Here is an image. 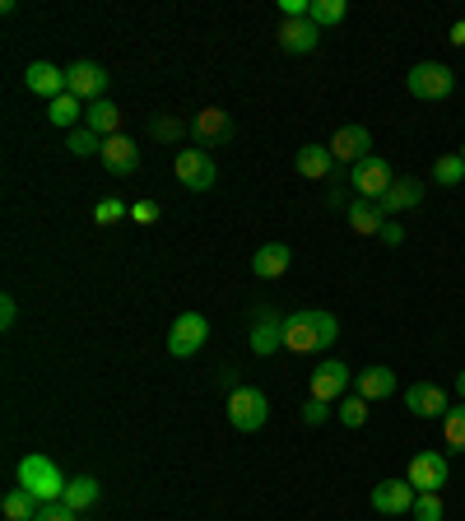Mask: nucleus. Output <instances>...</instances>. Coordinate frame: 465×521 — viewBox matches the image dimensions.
Wrapping results in <instances>:
<instances>
[{
  "instance_id": "37998d69",
  "label": "nucleus",
  "mask_w": 465,
  "mask_h": 521,
  "mask_svg": "<svg viewBox=\"0 0 465 521\" xmlns=\"http://www.w3.org/2000/svg\"><path fill=\"white\" fill-rule=\"evenodd\" d=\"M456 396H461V401H465V368H461V373H456Z\"/></svg>"
},
{
  "instance_id": "9d476101",
  "label": "nucleus",
  "mask_w": 465,
  "mask_h": 521,
  "mask_svg": "<svg viewBox=\"0 0 465 521\" xmlns=\"http://www.w3.org/2000/svg\"><path fill=\"white\" fill-rule=\"evenodd\" d=\"M447 456L442 452H414L410 470H405V480L419 489V494H442V484H447Z\"/></svg>"
},
{
  "instance_id": "f704fd0d",
  "label": "nucleus",
  "mask_w": 465,
  "mask_h": 521,
  "mask_svg": "<svg viewBox=\"0 0 465 521\" xmlns=\"http://www.w3.org/2000/svg\"><path fill=\"white\" fill-rule=\"evenodd\" d=\"M414 521H442L447 517V508H442V494H419L414 498Z\"/></svg>"
},
{
  "instance_id": "aec40b11",
  "label": "nucleus",
  "mask_w": 465,
  "mask_h": 521,
  "mask_svg": "<svg viewBox=\"0 0 465 521\" xmlns=\"http://www.w3.org/2000/svg\"><path fill=\"white\" fill-rule=\"evenodd\" d=\"M289 266H293L289 242H266V247L252 256V275H256V280H279V275H289Z\"/></svg>"
},
{
  "instance_id": "c756f323",
  "label": "nucleus",
  "mask_w": 465,
  "mask_h": 521,
  "mask_svg": "<svg viewBox=\"0 0 465 521\" xmlns=\"http://www.w3.org/2000/svg\"><path fill=\"white\" fill-rule=\"evenodd\" d=\"M433 182H438V187H461L465 182V159L461 154H438V159H433Z\"/></svg>"
},
{
  "instance_id": "39448f33",
  "label": "nucleus",
  "mask_w": 465,
  "mask_h": 521,
  "mask_svg": "<svg viewBox=\"0 0 465 521\" xmlns=\"http://www.w3.org/2000/svg\"><path fill=\"white\" fill-rule=\"evenodd\" d=\"M391 182H396V173H391V163L377 159V154H368L363 163L349 168V187H354L359 201H382L386 191H391Z\"/></svg>"
},
{
  "instance_id": "cd10ccee",
  "label": "nucleus",
  "mask_w": 465,
  "mask_h": 521,
  "mask_svg": "<svg viewBox=\"0 0 465 521\" xmlns=\"http://www.w3.org/2000/svg\"><path fill=\"white\" fill-rule=\"evenodd\" d=\"M442 442H447V452H465V401L442 415Z\"/></svg>"
},
{
  "instance_id": "6ab92c4d",
  "label": "nucleus",
  "mask_w": 465,
  "mask_h": 521,
  "mask_svg": "<svg viewBox=\"0 0 465 521\" xmlns=\"http://www.w3.org/2000/svg\"><path fill=\"white\" fill-rule=\"evenodd\" d=\"M354 391H359L363 401H386V396H396V373L386 363H372V368L354 373Z\"/></svg>"
},
{
  "instance_id": "4468645a",
  "label": "nucleus",
  "mask_w": 465,
  "mask_h": 521,
  "mask_svg": "<svg viewBox=\"0 0 465 521\" xmlns=\"http://www.w3.org/2000/svg\"><path fill=\"white\" fill-rule=\"evenodd\" d=\"M275 42H279V52L307 56L321 42V28L312 24V19H284V24H279V33H275Z\"/></svg>"
},
{
  "instance_id": "a19ab883",
  "label": "nucleus",
  "mask_w": 465,
  "mask_h": 521,
  "mask_svg": "<svg viewBox=\"0 0 465 521\" xmlns=\"http://www.w3.org/2000/svg\"><path fill=\"white\" fill-rule=\"evenodd\" d=\"M219 382H224V387H228V396L238 391V373H233V368H224V373H219Z\"/></svg>"
},
{
  "instance_id": "7c9ffc66",
  "label": "nucleus",
  "mask_w": 465,
  "mask_h": 521,
  "mask_svg": "<svg viewBox=\"0 0 465 521\" xmlns=\"http://www.w3.org/2000/svg\"><path fill=\"white\" fill-rule=\"evenodd\" d=\"M66 149L75 159H93V154H103V135H93L89 126H80V131L66 135Z\"/></svg>"
},
{
  "instance_id": "7ed1b4c3",
  "label": "nucleus",
  "mask_w": 465,
  "mask_h": 521,
  "mask_svg": "<svg viewBox=\"0 0 465 521\" xmlns=\"http://www.w3.org/2000/svg\"><path fill=\"white\" fill-rule=\"evenodd\" d=\"M405 89H410L414 98H424V103H442V98H452L456 75H452V66H442V61H419V66L405 75Z\"/></svg>"
},
{
  "instance_id": "9b49d317",
  "label": "nucleus",
  "mask_w": 465,
  "mask_h": 521,
  "mask_svg": "<svg viewBox=\"0 0 465 521\" xmlns=\"http://www.w3.org/2000/svg\"><path fill=\"white\" fill-rule=\"evenodd\" d=\"M414 498H419V489L410 480H382L372 489V508L382 517H405V512H414Z\"/></svg>"
},
{
  "instance_id": "e433bc0d",
  "label": "nucleus",
  "mask_w": 465,
  "mask_h": 521,
  "mask_svg": "<svg viewBox=\"0 0 465 521\" xmlns=\"http://www.w3.org/2000/svg\"><path fill=\"white\" fill-rule=\"evenodd\" d=\"M159 205H154V201H135L131 205V219H135V224H159Z\"/></svg>"
},
{
  "instance_id": "a211bd4d",
  "label": "nucleus",
  "mask_w": 465,
  "mask_h": 521,
  "mask_svg": "<svg viewBox=\"0 0 465 521\" xmlns=\"http://www.w3.org/2000/svg\"><path fill=\"white\" fill-rule=\"evenodd\" d=\"M191 135H196L205 149L224 145L228 135H233V117H228L224 107H205V112H196V121H191Z\"/></svg>"
},
{
  "instance_id": "2f4dec72",
  "label": "nucleus",
  "mask_w": 465,
  "mask_h": 521,
  "mask_svg": "<svg viewBox=\"0 0 465 521\" xmlns=\"http://www.w3.org/2000/svg\"><path fill=\"white\" fill-rule=\"evenodd\" d=\"M335 415H340V424H345V428H363V424H368V401L354 391V396H345V401H340V410H335Z\"/></svg>"
},
{
  "instance_id": "4be33fe9",
  "label": "nucleus",
  "mask_w": 465,
  "mask_h": 521,
  "mask_svg": "<svg viewBox=\"0 0 465 521\" xmlns=\"http://www.w3.org/2000/svg\"><path fill=\"white\" fill-rule=\"evenodd\" d=\"M84 126H89L93 135L112 140V135H121V107L112 103V98H98V103L84 107Z\"/></svg>"
},
{
  "instance_id": "393cba45",
  "label": "nucleus",
  "mask_w": 465,
  "mask_h": 521,
  "mask_svg": "<svg viewBox=\"0 0 465 521\" xmlns=\"http://www.w3.org/2000/svg\"><path fill=\"white\" fill-rule=\"evenodd\" d=\"M98 498H103V484L93 480V475H75V480L66 484V498H61V503H66L70 512H89Z\"/></svg>"
},
{
  "instance_id": "1a4fd4ad",
  "label": "nucleus",
  "mask_w": 465,
  "mask_h": 521,
  "mask_svg": "<svg viewBox=\"0 0 465 521\" xmlns=\"http://www.w3.org/2000/svg\"><path fill=\"white\" fill-rule=\"evenodd\" d=\"M349 387H354V373H349L340 359H326L312 368V396H317V401H326V405L345 401Z\"/></svg>"
},
{
  "instance_id": "6e6552de",
  "label": "nucleus",
  "mask_w": 465,
  "mask_h": 521,
  "mask_svg": "<svg viewBox=\"0 0 465 521\" xmlns=\"http://www.w3.org/2000/svg\"><path fill=\"white\" fill-rule=\"evenodd\" d=\"M107 80H112V75H107L98 61H75V66L66 70V89L80 98L84 107L98 103V98H107Z\"/></svg>"
},
{
  "instance_id": "5701e85b",
  "label": "nucleus",
  "mask_w": 465,
  "mask_h": 521,
  "mask_svg": "<svg viewBox=\"0 0 465 521\" xmlns=\"http://www.w3.org/2000/svg\"><path fill=\"white\" fill-rule=\"evenodd\" d=\"M298 173H303L307 182H326V177L335 173L331 145H303V149H298Z\"/></svg>"
},
{
  "instance_id": "bb28decb",
  "label": "nucleus",
  "mask_w": 465,
  "mask_h": 521,
  "mask_svg": "<svg viewBox=\"0 0 465 521\" xmlns=\"http://www.w3.org/2000/svg\"><path fill=\"white\" fill-rule=\"evenodd\" d=\"M80 117H84V103L75 94H61L56 103H47V121H52V126H61V131H70Z\"/></svg>"
},
{
  "instance_id": "72a5a7b5",
  "label": "nucleus",
  "mask_w": 465,
  "mask_h": 521,
  "mask_svg": "<svg viewBox=\"0 0 465 521\" xmlns=\"http://www.w3.org/2000/svg\"><path fill=\"white\" fill-rule=\"evenodd\" d=\"M186 131H191V126H186V121H177V117H154V126H149V135H154V140H163V145H177Z\"/></svg>"
},
{
  "instance_id": "20e7f679",
  "label": "nucleus",
  "mask_w": 465,
  "mask_h": 521,
  "mask_svg": "<svg viewBox=\"0 0 465 521\" xmlns=\"http://www.w3.org/2000/svg\"><path fill=\"white\" fill-rule=\"evenodd\" d=\"M266 419H270L266 391L238 387L233 396H228V424L238 428V433H256V428H266Z\"/></svg>"
},
{
  "instance_id": "f3484780",
  "label": "nucleus",
  "mask_w": 465,
  "mask_h": 521,
  "mask_svg": "<svg viewBox=\"0 0 465 521\" xmlns=\"http://www.w3.org/2000/svg\"><path fill=\"white\" fill-rule=\"evenodd\" d=\"M275 349H284V317L270 308L256 312L252 321V354H261V359H270Z\"/></svg>"
},
{
  "instance_id": "f03ea898",
  "label": "nucleus",
  "mask_w": 465,
  "mask_h": 521,
  "mask_svg": "<svg viewBox=\"0 0 465 521\" xmlns=\"http://www.w3.org/2000/svg\"><path fill=\"white\" fill-rule=\"evenodd\" d=\"M66 484L70 480L61 475V466H56L52 456L28 452L24 461H19V489H28L38 503H61V498H66Z\"/></svg>"
},
{
  "instance_id": "2eb2a0df",
  "label": "nucleus",
  "mask_w": 465,
  "mask_h": 521,
  "mask_svg": "<svg viewBox=\"0 0 465 521\" xmlns=\"http://www.w3.org/2000/svg\"><path fill=\"white\" fill-rule=\"evenodd\" d=\"M405 410L419 419H442L452 405H447V391L433 387V382H414V387H405Z\"/></svg>"
},
{
  "instance_id": "4c0bfd02",
  "label": "nucleus",
  "mask_w": 465,
  "mask_h": 521,
  "mask_svg": "<svg viewBox=\"0 0 465 521\" xmlns=\"http://www.w3.org/2000/svg\"><path fill=\"white\" fill-rule=\"evenodd\" d=\"M326 415H331V405L317 401V396H307V405H303V424H321Z\"/></svg>"
},
{
  "instance_id": "f257e3e1",
  "label": "nucleus",
  "mask_w": 465,
  "mask_h": 521,
  "mask_svg": "<svg viewBox=\"0 0 465 521\" xmlns=\"http://www.w3.org/2000/svg\"><path fill=\"white\" fill-rule=\"evenodd\" d=\"M340 340V321L331 312H289L284 317V349L289 354H321V349H331Z\"/></svg>"
},
{
  "instance_id": "c9c22d12",
  "label": "nucleus",
  "mask_w": 465,
  "mask_h": 521,
  "mask_svg": "<svg viewBox=\"0 0 465 521\" xmlns=\"http://www.w3.org/2000/svg\"><path fill=\"white\" fill-rule=\"evenodd\" d=\"M75 517H80V512H70L66 503H42L33 521H75Z\"/></svg>"
},
{
  "instance_id": "0eeeda50",
  "label": "nucleus",
  "mask_w": 465,
  "mask_h": 521,
  "mask_svg": "<svg viewBox=\"0 0 465 521\" xmlns=\"http://www.w3.org/2000/svg\"><path fill=\"white\" fill-rule=\"evenodd\" d=\"M205 340H210V321L200 317V312H182L173 321V331H168V354L173 359H191V354L205 349Z\"/></svg>"
},
{
  "instance_id": "c85d7f7f",
  "label": "nucleus",
  "mask_w": 465,
  "mask_h": 521,
  "mask_svg": "<svg viewBox=\"0 0 465 521\" xmlns=\"http://www.w3.org/2000/svg\"><path fill=\"white\" fill-rule=\"evenodd\" d=\"M345 14H349V5L345 0H312V10H307V19L326 33V28H335V24H345Z\"/></svg>"
},
{
  "instance_id": "b1692460",
  "label": "nucleus",
  "mask_w": 465,
  "mask_h": 521,
  "mask_svg": "<svg viewBox=\"0 0 465 521\" xmlns=\"http://www.w3.org/2000/svg\"><path fill=\"white\" fill-rule=\"evenodd\" d=\"M349 228H354L359 238H372V233L386 228V210L377 201H354L349 205Z\"/></svg>"
},
{
  "instance_id": "423d86ee",
  "label": "nucleus",
  "mask_w": 465,
  "mask_h": 521,
  "mask_svg": "<svg viewBox=\"0 0 465 521\" xmlns=\"http://www.w3.org/2000/svg\"><path fill=\"white\" fill-rule=\"evenodd\" d=\"M173 173L186 191H210L214 182H219V163H214V154H205V149H182L173 163Z\"/></svg>"
},
{
  "instance_id": "ea45409f",
  "label": "nucleus",
  "mask_w": 465,
  "mask_h": 521,
  "mask_svg": "<svg viewBox=\"0 0 465 521\" xmlns=\"http://www.w3.org/2000/svg\"><path fill=\"white\" fill-rule=\"evenodd\" d=\"M377 238H382L386 247H400V242H405V224H386L382 233H377Z\"/></svg>"
},
{
  "instance_id": "c03bdc74",
  "label": "nucleus",
  "mask_w": 465,
  "mask_h": 521,
  "mask_svg": "<svg viewBox=\"0 0 465 521\" xmlns=\"http://www.w3.org/2000/svg\"><path fill=\"white\" fill-rule=\"evenodd\" d=\"M461 159H465V145H461Z\"/></svg>"
},
{
  "instance_id": "dca6fc26",
  "label": "nucleus",
  "mask_w": 465,
  "mask_h": 521,
  "mask_svg": "<svg viewBox=\"0 0 465 521\" xmlns=\"http://www.w3.org/2000/svg\"><path fill=\"white\" fill-rule=\"evenodd\" d=\"M24 84H28V94H42L47 103H56L61 94H70V89H66V70L52 66V61H33V66L24 70Z\"/></svg>"
},
{
  "instance_id": "412c9836",
  "label": "nucleus",
  "mask_w": 465,
  "mask_h": 521,
  "mask_svg": "<svg viewBox=\"0 0 465 521\" xmlns=\"http://www.w3.org/2000/svg\"><path fill=\"white\" fill-rule=\"evenodd\" d=\"M424 191H428V187L419 182V177L405 173V177H396V182H391V191H386L377 205H382L386 214H405V210H414V205L424 201Z\"/></svg>"
},
{
  "instance_id": "f8f14e48",
  "label": "nucleus",
  "mask_w": 465,
  "mask_h": 521,
  "mask_svg": "<svg viewBox=\"0 0 465 521\" xmlns=\"http://www.w3.org/2000/svg\"><path fill=\"white\" fill-rule=\"evenodd\" d=\"M331 154H335V163H349V168L363 163L372 154V131L359 126V121H354V126H340V131L331 135Z\"/></svg>"
},
{
  "instance_id": "a878e982",
  "label": "nucleus",
  "mask_w": 465,
  "mask_h": 521,
  "mask_svg": "<svg viewBox=\"0 0 465 521\" xmlns=\"http://www.w3.org/2000/svg\"><path fill=\"white\" fill-rule=\"evenodd\" d=\"M38 498L28 494V489H10V494L0 498V512H5V521H33L38 517Z\"/></svg>"
},
{
  "instance_id": "473e14b6",
  "label": "nucleus",
  "mask_w": 465,
  "mask_h": 521,
  "mask_svg": "<svg viewBox=\"0 0 465 521\" xmlns=\"http://www.w3.org/2000/svg\"><path fill=\"white\" fill-rule=\"evenodd\" d=\"M126 214H131V205H121L117 196H103V201L93 205V224H121V219H126Z\"/></svg>"
},
{
  "instance_id": "58836bf2",
  "label": "nucleus",
  "mask_w": 465,
  "mask_h": 521,
  "mask_svg": "<svg viewBox=\"0 0 465 521\" xmlns=\"http://www.w3.org/2000/svg\"><path fill=\"white\" fill-rule=\"evenodd\" d=\"M14 321H19V303L5 294L0 298V331H14Z\"/></svg>"
},
{
  "instance_id": "ddd939ff",
  "label": "nucleus",
  "mask_w": 465,
  "mask_h": 521,
  "mask_svg": "<svg viewBox=\"0 0 465 521\" xmlns=\"http://www.w3.org/2000/svg\"><path fill=\"white\" fill-rule=\"evenodd\" d=\"M103 168L112 177L140 173V145H135L131 135H112V140H103Z\"/></svg>"
},
{
  "instance_id": "79ce46f5",
  "label": "nucleus",
  "mask_w": 465,
  "mask_h": 521,
  "mask_svg": "<svg viewBox=\"0 0 465 521\" xmlns=\"http://www.w3.org/2000/svg\"><path fill=\"white\" fill-rule=\"evenodd\" d=\"M447 38H452V42H456V47H465V19H461V24H456V28H452V33H447Z\"/></svg>"
}]
</instances>
